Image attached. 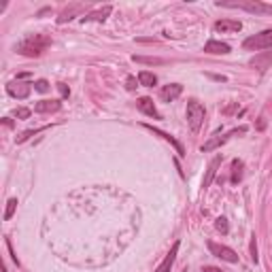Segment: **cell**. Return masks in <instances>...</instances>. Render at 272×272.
<instances>
[{
	"label": "cell",
	"instance_id": "cell-4",
	"mask_svg": "<svg viewBox=\"0 0 272 272\" xmlns=\"http://www.w3.org/2000/svg\"><path fill=\"white\" fill-rule=\"evenodd\" d=\"M243 47L247 51H262V49H272V30H264L260 34H253L243 41Z\"/></svg>",
	"mask_w": 272,
	"mask_h": 272
},
{
	"label": "cell",
	"instance_id": "cell-27",
	"mask_svg": "<svg viewBox=\"0 0 272 272\" xmlns=\"http://www.w3.org/2000/svg\"><path fill=\"white\" fill-rule=\"evenodd\" d=\"M126 87H128V92H134V89L138 87V85H136V79H134V77H128V79H126Z\"/></svg>",
	"mask_w": 272,
	"mask_h": 272
},
{
	"label": "cell",
	"instance_id": "cell-12",
	"mask_svg": "<svg viewBox=\"0 0 272 272\" xmlns=\"http://www.w3.org/2000/svg\"><path fill=\"white\" fill-rule=\"evenodd\" d=\"M204 51L211 55H225V54H230V45L221 41H209L204 45Z\"/></svg>",
	"mask_w": 272,
	"mask_h": 272
},
{
	"label": "cell",
	"instance_id": "cell-23",
	"mask_svg": "<svg viewBox=\"0 0 272 272\" xmlns=\"http://www.w3.org/2000/svg\"><path fill=\"white\" fill-rule=\"evenodd\" d=\"M34 89H36V92H41V94H47V92H49V81L38 79V81L34 83Z\"/></svg>",
	"mask_w": 272,
	"mask_h": 272
},
{
	"label": "cell",
	"instance_id": "cell-15",
	"mask_svg": "<svg viewBox=\"0 0 272 272\" xmlns=\"http://www.w3.org/2000/svg\"><path fill=\"white\" fill-rule=\"evenodd\" d=\"M136 107L140 109L145 115H149V117H153V119H160V113H158V109H155V105H153V100L151 98H140L138 102H136Z\"/></svg>",
	"mask_w": 272,
	"mask_h": 272
},
{
	"label": "cell",
	"instance_id": "cell-11",
	"mask_svg": "<svg viewBox=\"0 0 272 272\" xmlns=\"http://www.w3.org/2000/svg\"><path fill=\"white\" fill-rule=\"evenodd\" d=\"M145 128H147V130H151L155 136H162V138H164L166 142H170V145H172L174 149H177V153H179V155H185V147L181 145V142H179L177 138H174V136L166 134V132H162V130H158V128H153V126H147V124H145Z\"/></svg>",
	"mask_w": 272,
	"mask_h": 272
},
{
	"label": "cell",
	"instance_id": "cell-9",
	"mask_svg": "<svg viewBox=\"0 0 272 272\" xmlns=\"http://www.w3.org/2000/svg\"><path fill=\"white\" fill-rule=\"evenodd\" d=\"M221 155H215V158L211 160V164H209V168H206V174H204V181H202V187L206 190V187H211V183H213V179H215V174H217V168L221 166Z\"/></svg>",
	"mask_w": 272,
	"mask_h": 272
},
{
	"label": "cell",
	"instance_id": "cell-14",
	"mask_svg": "<svg viewBox=\"0 0 272 272\" xmlns=\"http://www.w3.org/2000/svg\"><path fill=\"white\" fill-rule=\"evenodd\" d=\"M179 247H181V245H179V243H174V245H172L170 253H168V255L164 257V262H162V264H160V266H158V270H155V272H170V268H172V264H174V260H177Z\"/></svg>",
	"mask_w": 272,
	"mask_h": 272
},
{
	"label": "cell",
	"instance_id": "cell-22",
	"mask_svg": "<svg viewBox=\"0 0 272 272\" xmlns=\"http://www.w3.org/2000/svg\"><path fill=\"white\" fill-rule=\"evenodd\" d=\"M215 228H217V232H221V234H228V232H230L228 219H225V217H217V221H215Z\"/></svg>",
	"mask_w": 272,
	"mask_h": 272
},
{
	"label": "cell",
	"instance_id": "cell-20",
	"mask_svg": "<svg viewBox=\"0 0 272 272\" xmlns=\"http://www.w3.org/2000/svg\"><path fill=\"white\" fill-rule=\"evenodd\" d=\"M15 209H17V198H11L9 202H6V211H4V221H9V219L15 215Z\"/></svg>",
	"mask_w": 272,
	"mask_h": 272
},
{
	"label": "cell",
	"instance_id": "cell-19",
	"mask_svg": "<svg viewBox=\"0 0 272 272\" xmlns=\"http://www.w3.org/2000/svg\"><path fill=\"white\" fill-rule=\"evenodd\" d=\"M243 168H245V164H243V162L241 160H234V162H232V183H238V181H241L243 179Z\"/></svg>",
	"mask_w": 272,
	"mask_h": 272
},
{
	"label": "cell",
	"instance_id": "cell-3",
	"mask_svg": "<svg viewBox=\"0 0 272 272\" xmlns=\"http://www.w3.org/2000/svg\"><path fill=\"white\" fill-rule=\"evenodd\" d=\"M204 107L198 100H190L187 102V126L191 128V132H200V128L204 124Z\"/></svg>",
	"mask_w": 272,
	"mask_h": 272
},
{
	"label": "cell",
	"instance_id": "cell-21",
	"mask_svg": "<svg viewBox=\"0 0 272 272\" xmlns=\"http://www.w3.org/2000/svg\"><path fill=\"white\" fill-rule=\"evenodd\" d=\"M132 60L138 64H164L166 62V60H162V57H145V55H134Z\"/></svg>",
	"mask_w": 272,
	"mask_h": 272
},
{
	"label": "cell",
	"instance_id": "cell-26",
	"mask_svg": "<svg viewBox=\"0 0 272 272\" xmlns=\"http://www.w3.org/2000/svg\"><path fill=\"white\" fill-rule=\"evenodd\" d=\"M57 89H60L62 98H68V96H70V89H68L66 83H57Z\"/></svg>",
	"mask_w": 272,
	"mask_h": 272
},
{
	"label": "cell",
	"instance_id": "cell-6",
	"mask_svg": "<svg viewBox=\"0 0 272 272\" xmlns=\"http://www.w3.org/2000/svg\"><path fill=\"white\" fill-rule=\"evenodd\" d=\"M32 85H34V83H26V81L15 79V81L6 83V92H9V96H13V98L24 100V98H28V96H30Z\"/></svg>",
	"mask_w": 272,
	"mask_h": 272
},
{
	"label": "cell",
	"instance_id": "cell-25",
	"mask_svg": "<svg viewBox=\"0 0 272 272\" xmlns=\"http://www.w3.org/2000/svg\"><path fill=\"white\" fill-rule=\"evenodd\" d=\"M249 251H251V260L257 264V243H255V236L251 238V245H249Z\"/></svg>",
	"mask_w": 272,
	"mask_h": 272
},
{
	"label": "cell",
	"instance_id": "cell-18",
	"mask_svg": "<svg viewBox=\"0 0 272 272\" xmlns=\"http://www.w3.org/2000/svg\"><path fill=\"white\" fill-rule=\"evenodd\" d=\"M155 83H158V77H155L153 73H149V70H140V73H138V85L153 87Z\"/></svg>",
	"mask_w": 272,
	"mask_h": 272
},
{
	"label": "cell",
	"instance_id": "cell-30",
	"mask_svg": "<svg viewBox=\"0 0 272 272\" xmlns=\"http://www.w3.org/2000/svg\"><path fill=\"white\" fill-rule=\"evenodd\" d=\"M4 126H6V128H13V121H11L9 117H4Z\"/></svg>",
	"mask_w": 272,
	"mask_h": 272
},
{
	"label": "cell",
	"instance_id": "cell-1",
	"mask_svg": "<svg viewBox=\"0 0 272 272\" xmlns=\"http://www.w3.org/2000/svg\"><path fill=\"white\" fill-rule=\"evenodd\" d=\"M51 47V36L47 34H28L24 41L17 43V54L26 57H38Z\"/></svg>",
	"mask_w": 272,
	"mask_h": 272
},
{
	"label": "cell",
	"instance_id": "cell-10",
	"mask_svg": "<svg viewBox=\"0 0 272 272\" xmlns=\"http://www.w3.org/2000/svg\"><path fill=\"white\" fill-rule=\"evenodd\" d=\"M181 92H183V85H179V83H170V85H166L160 92V98L164 100V102H172V100L179 98Z\"/></svg>",
	"mask_w": 272,
	"mask_h": 272
},
{
	"label": "cell",
	"instance_id": "cell-5",
	"mask_svg": "<svg viewBox=\"0 0 272 272\" xmlns=\"http://www.w3.org/2000/svg\"><path fill=\"white\" fill-rule=\"evenodd\" d=\"M209 251L219 260L228 262V264H238V253L234 249L225 247V245H217V243H209Z\"/></svg>",
	"mask_w": 272,
	"mask_h": 272
},
{
	"label": "cell",
	"instance_id": "cell-2",
	"mask_svg": "<svg viewBox=\"0 0 272 272\" xmlns=\"http://www.w3.org/2000/svg\"><path fill=\"white\" fill-rule=\"evenodd\" d=\"M217 6L223 9H243L249 13H257V15H272V4L260 2V0H247V2H217Z\"/></svg>",
	"mask_w": 272,
	"mask_h": 272
},
{
	"label": "cell",
	"instance_id": "cell-28",
	"mask_svg": "<svg viewBox=\"0 0 272 272\" xmlns=\"http://www.w3.org/2000/svg\"><path fill=\"white\" fill-rule=\"evenodd\" d=\"M202 272H223L221 268H215V266H204Z\"/></svg>",
	"mask_w": 272,
	"mask_h": 272
},
{
	"label": "cell",
	"instance_id": "cell-29",
	"mask_svg": "<svg viewBox=\"0 0 272 272\" xmlns=\"http://www.w3.org/2000/svg\"><path fill=\"white\" fill-rule=\"evenodd\" d=\"M257 128H260V130H264V128H266V119L262 117V119H260V126H257Z\"/></svg>",
	"mask_w": 272,
	"mask_h": 272
},
{
	"label": "cell",
	"instance_id": "cell-16",
	"mask_svg": "<svg viewBox=\"0 0 272 272\" xmlns=\"http://www.w3.org/2000/svg\"><path fill=\"white\" fill-rule=\"evenodd\" d=\"M60 100H41L34 105V111L36 113H55L60 111Z\"/></svg>",
	"mask_w": 272,
	"mask_h": 272
},
{
	"label": "cell",
	"instance_id": "cell-24",
	"mask_svg": "<svg viewBox=\"0 0 272 272\" xmlns=\"http://www.w3.org/2000/svg\"><path fill=\"white\" fill-rule=\"evenodd\" d=\"M30 109H24V107H19V109H15V117L17 119H28L30 117Z\"/></svg>",
	"mask_w": 272,
	"mask_h": 272
},
{
	"label": "cell",
	"instance_id": "cell-13",
	"mask_svg": "<svg viewBox=\"0 0 272 272\" xmlns=\"http://www.w3.org/2000/svg\"><path fill=\"white\" fill-rule=\"evenodd\" d=\"M215 30L217 32H238L243 30V24L238 19H219L215 24Z\"/></svg>",
	"mask_w": 272,
	"mask_h": 272
},
{
	"label": "cell",
	"instance_id": "cell-17",
	"mask_svg": "<svg viewBox=\"0 0 272 272\" xmlns=\"http://www.w3.org/2000/svg\"><path fill=\"white\" fill-rule=\"evenodd\" d=\"M111 6H102V9L100 11H94V13H89V15L87 17H83V24H85V22H105V19L109 17V15H111Z\"/></svg>",
	"mask_w": 272,
	"mask_h": 272
},
{
	"label": "cell",
	"instance_id": "cell-8",
	"mask_svg": "<svg viewBox=\"0 0 272 272\" xmlns=\"http://www.w3.org/2000/svg\"><path fill=\"white\" fill-rule=\"evenodd\" d=\"M245 132H247V126H241V128H238V130L230 132V134H225V136H213L211 140H206L204 145H202V151H213V149L221 147L223 142H228V138H230V136H234V134H245Z\"/></svg>",
	"mask_w": 272,
	"mask_h": 272
},
{
	"label": "cell",
	"instance_id": "cell-7",
	"mask_svg": "<svg viewBox=\"0 0 272 272\" xmlns=\"http://www.w3.org/2000/svg\"><path fill=\"white\" fill-rule=\"evenodd\" d=\"M249 66H253L260 73H266V70L272 66V51H262V54H255L249 60Z\"/></svg>",
	"mask_w": 272,
	"mask_h": 272
}]
</instances>
